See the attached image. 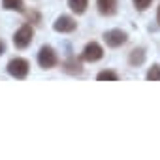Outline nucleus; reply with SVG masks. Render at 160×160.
<instances>
[{
	"mask_svg": "<svg viewBox=\"0 0 160 160\" xmlns=\"http://www.w3.org/2000/svg\"><path fill=\"white\" fill-rule=\"evenodd\" d=\"M32 36H34V30H32L30 25L21 27V28L15 32V36H13V43H15V47H19V49L28 47L30 42H32Z\"/></svg>",
	"mask_w": 160,
	"mask_h": 160,
	"instance_id": "f257e3e1",
	"label": "nucleus"
},
{
	"mask_svg": "<svg viewBox=\"0 0 160 160\" xmlns=\"http://www.w3.org/2000/svg\"><path fill=\"white\" fill-rule=\"evenodd\" d=\"M38 62H40V66H42V68H53V66H57L58 58H57V53L53 51V47L43 45V47L40 49Z\"/></svg>",
	"mask_w": 160,
	"mask_h": 160,
	"instance_id": "7ed1b4c3",
	"label": "nucleus"
},
{
	"mask_svg": "<svg viewBox=\"0 0 160 160\" xmlns=\"http://www.w3.org/2000/svg\"><path fill=\"white\" fill-rule=\"evenodd\" d=\"M156 21H158V25H160V8H158V13H156Z\"/></svg>",
	"mask_w": 160,
	"mask_h": 160,
	"instance_id": "dca6fc26",
	"label": "nucleus"
},
{
	"mask_svg": "<svg viewBox=\"0 0 160 160\" xmlns=\"http://www.w3.org/2000/svg\"><path fill=\"white\" fill-rule=\"evenodd\" d=\"M4 49H6V45H4V42H2V40H0V55L4 53Z\"/></svg>",
	"mask_w": 160,
	"mask_h": 160,
	"instance_id": "2eb2a0df",
	"label": "nucleus"
},
{
	"mask_svg": "<svg viewBox=\"0 0 160 160\" xmlns=\"http://www.w3.org/2000/svg\"><path fill=\"white\" fill-rule=\"evenodd\" d=\"M145 62V49H134L132 53H130V64L132 66H139V64H143Z\"/></svg>",
	"mask_w": 160,
	"mask_h": 160,
	"instance_id": "6e6552de",
	"label": "nucleus"
},
{
	"mask_svg": "<svg viewBox=\"0 0 160 160\" xmlns=\"http://www.w3.org/2000/svg\"><path fill=\"white\" fill-rule=\"evenodd\" d=\"M96 4L102 15H113L117 12V0H98Z\"/></svg>",
	"mask_w": 160,
	"mask_h": 160,
	"instance_id": "0eeeda50",
	"label": "nucleus"
},
{
	"mask_svg": "<svg viewBox=\"0 0 160 160\" xmlns=\"http://www.w3.org/2000/svg\"><path fill=\"white\" fill-rule=\"evenodd\" d=\"M151 2H152V0H134V6L138 10H147L151 6Z\"/></svg>",
	"mask_w": 160,
	"mask_h": 160,
	"instance_id": "4468645a",
	"label": "nucleus"
},
{
	"mask_svg": "<svg viewBox=\"0 0 160 160\" xmlns=\"http://www.w3.org/2000/svg\"><path fill=\"white\" fill-rule=\"evenodd\" d=\"M104 40H106V43H108L109 47H121V45H124V43L128 42V34H126L124 30L115 28V30H108V32L104 34Z\"/></svg>",
	"mask_w": 160,
	"mask_h": 160,
	"instance_id": "f03ea898",
	"label": "nucleus"
},
{
	"mask_svg": "<svg viewBox=\"0 0 160 160\" xmlns=\"http://www.w3.org/2000/svg\"><path fill=\"white\" fill-rule=\"evenodd\" d=\"M4 8H6V10L23 12V0H4Z\"/></svg>",
	"mask_w": 160,
	"mask_h": 160,
	"instance_id": "9b49d317",
	"label": "nucleus"
},
{
	"mask_svg": "<svg viewBox=\"0 0 160 160\" xmlns=\"http://www.w3.org/2000/svg\"><path fill=\"white\" fill-rule=\"evenodd\" d=\"M98 79H100V81H106V79H108V81H117L119 75L115 72H111V70H104V72L98 73Z\"/></svg>",
	"mask_w": 160,
	"mask_h": 160,
	"instance_id": "f8f14e48",
	"label": "nucleus"
},
{
	"mask_svg": "<svg viewBox=\"0 0 160 160\" xmlns=\"http://www.w3.org/2000/svg\"><path fill=\"white\" fill-rule=\"evenodd\" d=\"M102 57H104V49H102L96 42L87 43V47L83 49V58H85L87 62H96V60H100Z\"/></svg>",
	"mask_w": 160,
	"mask_h": 160,
	"instance_id": "39448f33",
	"label": "nucleus"
},
{
	"mask_svg": "<svg viewBox=\"0 0 160 160\" xmlns=\"http://www.w3.org/2000/svg\"><path fill=\"white\" fill-rule=\"evenodd\" d=\"M28 62L25 60V58H13L10 64H8V72L13 75V77H17V79H23V77H27L28 75Z\"/></svg>",
	"mask_w": 160,
	"mask_h": 160,
	"instance_id": "20e7f679",
	"label": "nucleus"
},
{
	"mask_svg": "<svg viewBox=\"0 0 160 160\" xmlns=\"http://www.w3.org/2000/svg\"><path fill=\"white\" fill-rule=\"evenodd\" d=\"M147 79L149 81H160V66L154 64L149 72H147Z\"/></svg>",
	"mask_w": 160,
	"mask_h": 160,
	"instance_id": "ddd939ff",
	"label": "nucleus"
},
{
	"mask_svg": "<svg viewBox=\"0 0 160 160\" xmlns=\"http://www.w3.org/2000/svg\"><path fill=\"white\" fill-rule=\"evenodd\" d=\"M68 6L75 13H83L87 10V6H89V0H68Z\"/></svg>",
	"mask_w": 160,
	"mask_h": 160,
	"instance_id": "1a4fd4ad",
	"label": "nucleus"
},
{
	"mask_svg": "<svg viewBox=\"0 0 160 160\" xmlns=\"http://www.w3.org/2000/svg\"><path fill=\"white\" fill-rule=\"evenodd\" d=\"M64 70H66L68 73H81V72H83L81 64H79L77 60H68V62L64 64Z\"/></svg>",
	"mask_w": 160,
	"mask_h": 160,
	"instance_id": "9d476101",
	"label": "nucleus"
},
{
	"mask_svg": "<svg viewBox=\"0 0 160 160\" xmlns=\"http://www.w3.org/2000/svg\"><path fill=\"white\" fill-rule=\"evenodd\" d=\"M75 28H77V23H75L72 17H68V15H60V17L57 19V23H55V30H57V32H62V34L73 32Z\"/></svg>",
	"mask_w": 160,
	"mask_h": 160,
	"instance_id": "423d86ee",
	"label": "nucleus"
}]
</instances>
